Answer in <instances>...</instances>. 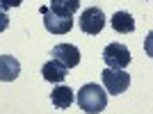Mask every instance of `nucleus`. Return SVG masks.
<instances>
[{
    "label": "nucleus",
    "instance_id": "obj_12",
    "mask_svg": "<svg viewBox=\"0 0 153 114\" xmlns=\"http://www.w3.org/2000/svg\"><path fill=\"white\" fill-rule=\"evenodd\" d=\"M23 0H0V9H14V7H21Z\"/></svg>",
    "mask_w": 153,
    "mask_h": 114
},
{
    "label": "nucleus",
    "instance_id": "obj_1",
    "mask_svg": "<svg viewBox=\"0 0 153 114\" xmlns=\"http://www.w3.org/2000/svg\"><path fill=\"white\" fill-rule=\"evenodd\" d=\"M76 101H78V105H80L82 112L98 114V112L105 110V105H108V94H105V89H103V87L89 82V84H82V87H80Z\"/></svg>",
    "mask_w": 153,
    "mask_h": 114
},
{
    "label": "nucleus",
    "instance_id": "obj_2",
    "mask_svg": "<svg viewBox=\"0 0 153 114\" xmlns=\"http://www.w3.org/2000/svg\"><path fill=\"white\" fill-rule=\"evenodd\" d=\"M101 80H103L105 91L112 94V96L123 94V91L130 87V76H128L123 69H105L101 73Z\"/></svg>",
    "mask_w": 153,
    "mask_h": 114
},
{
    "label": "nucleus",
    "instance_id": "obj_13",
    "mask_svg": "<svg viewBox=\"0 0 153 114\" xmlns=\"http://www.w3.org/2000/svg\"><path fill=\"white\" fill-rule=\"evenodd\" d=\"M9 27V16L5 14V9H0V32H5Z\"/></svg>",
    "mask_w": 153,
    "mask_h": 114
},
{
    "label": "nucleus",
    "instance_id": "obj_4",
    "mask_svg": "<svg viewBox=\"0 0 153 114\" xmlns=\"http://www.w3.org/2000/svg\"><path fill=\"white\" fill-rule=\"evenodd\" d=\"M78 25H80V30H82L85 34L96 37V34L105 27V14H103L98 7H89V9H85V12L80 14Z\"/></svg>",
    "mask_w": 153,
    "mask_h": 114
},
{
    "label": "nucleus",
    "instance_id": "obj_7",
    "mask_svg": "<svg viewBox=\"0 0 153 114\" xmlns=\"http://www.w3.org/2000/svg\"><path fill=\"white\" fill-rule=\"evenodd\" d=\"M21 76V64L12 55H0V80L2 82H12Z\"/></svg>",
    "mask_w": 153,
    "mask_h": 114
},
{
    "label": "nucleus",
    "instance_id": "obj_6",
    "mask_svg": "<svg viewBox=\"0 0 153 114\" xmlns=\"http://www.w3.org/2000/svg\"><path fill=\"white\" fill-rule=\"evenodd\" d=\"M53 59H57L59 64H64L66 69H76L80 64V50L73 44H57L53 48Z\"/></svg>",
    "mask_w": 153,
    "mask_h": 114
},
{
    "label": "nucleus",
    "instance_id": "obj_10",
    "mask_svg": "<svg viewBox=\"0 0 153 114\" xmlns=\"http://www.w3.org/2000/svg\"><path fill=\"white\" fill-rule=\"evenodd\" d=\"M112 27H114L119 34H130V32L135 30V21H133V16L128 12H117V14H112Z\"/></svg>",
    "mask_w": 153,
    "mask_h": 114
},
{
    "label": "nucleus",
    "instance_id": "obj_8",
    "mask_svg": "<svg viewBox=\"0 0 153 114\" xmlns=\"http://www.w3.org/2000/svg\"><path fill=\"white\" fill-rule=\"evenodd\" d=\"M66 73H69V69H66L64 64H59L57 59H51V62H46L44 66H41V76H44V80L55 82V84H62L64 78H66Z\"/></svg>",
    "mask_w": 153,
    "mask_h": 114
},
{
    "label": "nucleus",
    "instance_id": "obj_9",
    "mask_svg": "<svg viewBox=\"0 0 153 114\" xmlns=\"http://www.w3.org/2000/svg\"><path fill=\"white\" fill-rule=\"evenodd\" d=\"M51 101L53 105L57 110H66L73 105V101H76V96H73V91H71V87H64V84H57V87L53 89L51 94Z\"/></svg>",
    "mask_w": 153,
    "mask_h": 114
},
{
    "label": "nucleus",
    "instance_id": "obj_3",
    "mask_svg": "<svg viewBox=\"0 0 153 114\" xmlns=\"http://www.w3.org/2000/svg\"><path fill=\"white\" fill-rule=\"evenodd\" d=\"M39 14H41V19H44V27L51 32V34H66V32L73 27V16H59V14L48 9V5L39 7Z\"/></svg>",
    "mask_w": 153,
    "mask_h": 114
},
{
    "label": "nucleus",
    "instance_id": "obj_11",
    "mask_svg": "<svg viewBox=\"0 0 153 114\" xmlns=\"http://www.w3.org/2000/svg\"><path fill=\"white\" fill-rule=\"evenodd\" d=\"M48 9L59 14V16H73L80 9V0H51Z\"/></svg>",
    "mask_w": 153,
    "mask_h": 114
},
{
    "label": "nucleus",
    "instance_id": "obj_5",
    "mask_svg": "<svg viewBox=\"0 0 153 114\" xmlns=\"http://www.w3.org/2000/svg\"><path fill=\"white\" fill-rule=\"evenodd\" d=\"M103 59L108 69H126L130 64V50L123 44H108L103 50Z\"/></svg>",
    "mask_w": 153,
    "mask_h": 114
}]
</instances>
